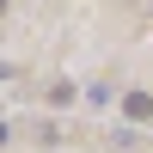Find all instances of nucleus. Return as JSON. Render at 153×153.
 I'll return each mask as SVG.
<instances>
[{"label":"nucleus","instance_id":"1","mask_svg":"<svg viewBox=\"0 0 153 153\" xmlns=\"http://www.w3.org/2000/svg\"><path fill=\"white\" fill-rule=\"evenodd\" d=\"M123 110H129L135 123H147V117H153V92H129V98H123Z\"/></svg>","mask_w":153,"mask_h":153}]
</instances>
